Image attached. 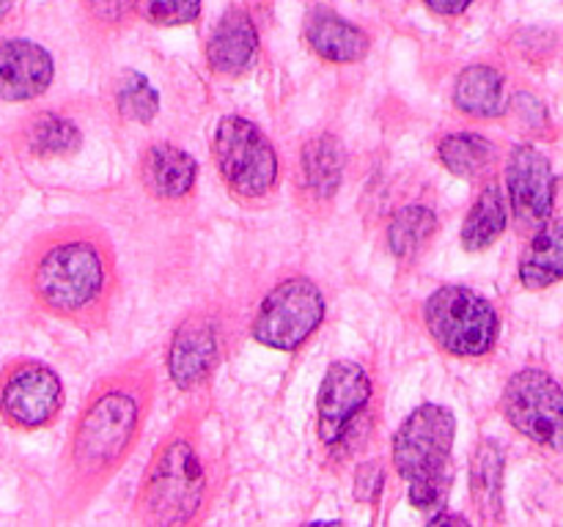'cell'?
Segmentation results:
<instances>
[{
  "label": "cell",
  "mask_w": 563,
  "mask_h": 527,
  "mask_svg": "<svg viewBox=\"0 0 563 527\" xmlns=\"http://www.w3.org/2000/svg\"><path fill=\"white\" fill-rule=\"evenodd\" d=\"M344 173V148L333 135L313 137L302 146L300 176L313 198H333Z\"/></svg>",
  "instance_id": "cell-20"
},
{
  "label": "cell",
  "mask_w": 563,
  "mask_h": 527,
  "mask_svg": "<svg viewBox=\"0 0 563 527\" xmlns=\"http://www.w3.org/2000/svg\"><path fill=\"white\" fill-rule=\"evenodd\" d=\"M471 497L482 519H498L504 508V450L493 439H484L471 459Z\"/></svg>",
  "instance_id": "cell-19"
},
{
  "label": "cell",
  "mask_w": 563,
  "mask_h": 527,
  "mask_svg": "<svg viewBox=\"0 0 563 527\" xmlns=\"http://www.w3.org/2000/svg\"><path fill=\"white\" fill-rule=\"evenodd\" d=\"M456 421L445 406L423 404L394 437V464L410 483L451 481V448Z\"/></svg>",
  "instance_id": "cell-4"
},
{
  "label": "cell",
  "mask_w": 563,
  "mask_h": 527,
  "mask_svg": "<svg viewBox=\"0 0 563 527\" xmlns=\"http://www.w3.org/2000/svg\"><path fill=\"white\" fill-rule=\"evenodd\" d=\"M53 82V58L38 44L14 38L0 44V99L25 102Z\"/></svg>",
  "instance_id": "cell-13"
},
{
  "label": "cell",
  "mask_w": 563,
  "mask_h": 527,
  "mask_svg": "<svg viewBox=\"0 0 563 527\" xmlns=\"http://www.w3.org/2000/svg\"><path fill=\"white\" fill-rule=\"evenodd\" d=\"M383 464L374 459L366 461L355 475V497L361 500V503H372L379 494V489H383Z\"/></svg>",
  "instance_id": "cell-27"
},
{
  "label": "cell",
  "mask_w": 563,
  "mask_h": 527,
  "mask_svg": "<svg viewBox=\"0 0 563 527\" xmlns=\"http://www.w3.org/2000/svg\"><path fill=\"white\" fill-rule=\"evenodd\" d=\"M256 49L258 36L253 20L245 11L231 9L212 31V38L207 44V58L209 66L220 75H240L256 58Z\"/></svg>",
  "instance_id": "cell-14"
},
{
  "label": "cell",
  "mask_w": 563,
  "mask_h": 527,
  "mask_svg": "<svg viewBox=\"0 0 563 527\" xmlns=\"http://www.w3.org/2000/svg\"><path fill=\"white\" fill-rule=\"evenodd\" d=\"M438 157L451 173L462 176V179H476L489 170L495 148L487 137L476 135V132H451L440 141Z\"/></svg>",
  "instance_id": "cell-22"
},
{
  "label": "cell",
  "mask_w": 563,
  "mask_h": 527,
  "mask_svg": "<svg viewBox=\"0 0 563 527\" xmlns=\"http://www.w3.org/2000/svg\"><path fill=\"white\" fill-rule=\"evenodd\" d=\"M504 412L528 439L563 450V390L550 373L537 368L515 373L504 390Z\"/></svg>",
  "instance_id": "cell-8"
},
{
  "label": "cell",
  "mask_w": 563,
  "mask_h": 527,
  "mask_svg": "<svg viewBox=\"0 0 563 527\" xmlns=\"http://www.w3.org/2000/svg\"><path fill=\"white\" fill-rule=\"evenodd\" d=\"M108 264L93 242L66 239L47 247L33 272V291L58 313H80L102 296Z\"/></svg>",
  "instance_id": "cell-1"
},
{
  "label": "cell",
  "mask_w": 563,
  "mask_h": 527,
  "mask_svg": "<svg viewBox=\"0 0 563 527\" xmlns=\"http://www.w3.org/2000/svg\"><path fill=\"white\" fill-rule=\"evenodd\" d=\"M454 104L471 119H495L504 113V75L487 64L467 66L456 80Z\"/></svg>",
  "instance_id": "cell-18"
},
{
  "label": "cell",
  "mask_w": 563,
  "mask_h": 527,
  "mask_svg": "<svg viewBox=\"0 0 563 527\" xmlns=\"http://www.w3.org/2000/svg\"><path fill=\"white\" fill-rule=\"evenodd\" d=\"M509 225V212H506L504 192L495 184H489L482 195L476 198L473 209L467 212L465 225H462V247L467 253L487 250L495 239Z\"/></svg>",
  "instance_id": "cell-21"
},
{
  "label": "cell",
  "mask_w": 563,
  "mask_h": 527,
  "mask_svg": "<svg viewBox=\"0 0 563 527\" xmlns=\"http://www.w3.org/2000/svg\"><path fill=\"white\" fill-rule=\"evenodd\" d=\"M214 165L236 198H264L278 179V157L256 124L229 115L212 137Z\"/></svg>",
  "instance_id": "cell-3"
},
{
  "label": "cell",
  "mask_w": 563,
  "mask_h": 527,
  "mask_svg": "<svg viewBox=\"0 0 563 527\" xmlns=\"http://www.w3.org/2000/svg\"><path fill=\"white\" fill-rule=\"evenodd\" d=\"M115 102H119L121 115L130 121H137V124H148L157 115L159 108L157 91H154V86L141 71H124L121 75Z\"/></svg>",
  "instance_id": "cell-25"
},
{
  "label": "cell",
  "mask_w": 563,
  "mask_h": 527,
  "mask_svg": "<svg viewBox=\"0 0 563 527\" xmlns=\"http://www.w3.org/2000/svg\"><path fill=\"white\" fill-rule=\"evenodd\" d=\"M372 401V379L357 362L339 360L328 368L319 388V437L324 445H339L355 417Z\"/></svg>",
  "instance_id": "cell-10"
},
{
  "label": "cell",
  "mask_w": 563,
  "mask_h": 527,
  "mask_svg": "<svg viewBox=\"0 0 563 527\" xmlns=\"http://www.w3.org/2000/svg\"><path fill=\"white\" fill-rule=\"evenodd\" d=\"M438 234V217L427 206H407L394 214L388 225V245L390 253L401 261L416 258L429 239Z\"/></svg>",
  "instance_id": "cell-23"
},
{
  "label": "cell",
  "mask_w": 563,
  "mask_h": 527,
  "mask_svg": "<svg viewBox=\"0 0 563 527\" xmlns=\"http://www.w3.org/2000/svg\"><path fill=\"white\" fill-rule=\"evenodd\" d=\"M203 475L196 450L185 439H174L159 450L143 486V511L148 522H187L201 503Z\"/></svg>",
  "instance_id": "cell-6"
},
{
  "label": "cell",
  "mask_w": 563,
  "mask_h": 527,
  "mask_svg": "<svg viewBox=\"0 0 563 527\" xmlns=\"http://www.w3.org/2000/svg\"><path fill=\"white\" fill-rule=\"evenodd\" d=\"M137 14L152 25H187L201 14V0H137Z\"/></svg>",
  "instance_id": "cell-26"
},
{
  "label": "cell",
  "mask_w": 563,
  "mask_h": 527,
  "mask_svg": "<svg viewBox=\"0 0 563 527\" xmlns=\"http://www.w3.org/2000/svg\"><path fill=\"white\" fill-rule=\"evenodd\" d=\"M198 165L181 148L168 146H152L143 154L141 162V179L143 187L152 192L159 201H176V198H185L187 192L196 187Z\"/></svg>",
  "instance_id": "cell-16"
},
{
  "label": "cell",
  "mask_w": 563,
  "mask_h": 527,
  "mask_svg": "<svg viewBox=\"0 0 563 527\" xmlns=\"http://www.w3.org/2000/svg\"><path fill=\"white\" fill-rule=\"evenodd\" d=\"M324 318V296L311 280L295 278L264 296L253 322V338L278 351H295L317 333Z\"/></svg>",
  "instance_id": "cell-5"
},
{
  "label": "cell",
  "mask_w": 563,
  "mask_h": 527,
  "mask_svg": "<svg viewBox=\"0 0 563 527\" xmlns=\"http://www.w3.org/2000/svg\"><path fill=\"white\" fill-rule=\"evenodd\" d=\"M427 329L440 349L456 357H482L498 340V313L487 296L467 285H443L423 307Z\"/></svg>",
  "instance_id": "cell-2"
},
{
  "label": "cell",
  "mask_w": 563,
  "mask_h": 527,
  "mask_svg": "<svg viewBox=\"0 0 563 527\" xmlns=\"http://www.w3.org/2000/svg\"><path fill=\"white\" fill-rule=\"evenodd\" d=\"M25 143L33 157H64L80 148V132L64 115L44 113L27 124Z\"/></svg>",
  "instance_id": "cell-24"
},
{
  "label": "cell",
  "mask_w": 563,
  "mask_h": 527,
  "mask_svg": "<svg viewBox=\"0 0 563 527\" xmlns=\"http://www.w3.org/2000/svg\"><path fill=\"white\" fill-rule=\"evenodd\" d=\"M306 38L313 53L333 64H355V60L366 58L368 47H372L361 27L328 9H317L308 14Z\"/></svg>",
  "instance_id": "cell-15"
},
{
  "label": "cell",
  "mask_w": 563,
  "mask_h": 527,
  "mask_svg": "<svg viewBox=\"0 0 563 527\" xmlns=\"http://www.w3.org/2000/svg\"><path fill=\"white\" fill-rule=\"evenodd\" d=\"M64 401V388L49 368L27 362L3 384V415L14 426L36 428L55 417Z\"/></svg>",
  "instance_id": "cell-11"
},
{
  "label": "cell",
  "mask_w": 563,
  "mask_h": 527,
  "mask_svg": "<svg viewBox=\"0 0 563 527\" xmlns=\"http://www.w3.org/2000/svg\"><path fill=\"white\" fill-rule=\"evenodd\" d=\"M471 3L473 0H427L429 9L438 11V14H443V16L462 14V11H465Z\"/></svg>",
  "instance_id": "cell-28"
},
{
  "label": "cell",
  "mask_w": 563,
  "mask_h": 527,
  "mask_svg": "<svg viewBox=\"0 0 563 527\" xmlns=\"http://www.w3.org/2000/svg\"><path fill=\"white\" fill-rule=\"evenodd\" d=\"M429 525H467L465 516H449V514H434L429 516Z\"/></svg>",
  "instance_id": "cell-29"
},
{
  "label": "cell",
  "mask_w": 563,
  "mask_h": 527,
  "mask_svg": "<svg viewBox=\"0 0 563 527\" xmlns=\"http://www.w3.org/2000/svg\"><path fill=\"white\" fill-rule=\"evenodd\" d=\"M526 289H548L563 280V217L548 220L520 258Z\"/></svg>",
  "instance_id": "cell-17"
},
{
  "label": "cell",
  "mask_w": 563,
  "mask_h": 527,
  "mask_svg": "<svg viewBox=\"0 0 563 527\" xmlns=\"http://www.w3.org/2000/svg\"><path fill=\"white\" fill-rule=\"evenodd\" d=\"M11 5H14V0H0V20H3V16L9 14Z\"/></svg>",
  "instance_id": "cell-30"
},
{
  "label": "cell",
  "mask_w": 563,
  "mask_h": 527,
  "mask_svg": "<svg viewBox=\"0 0 563 527\" xmlns=\"http://www.w3.org/2000/svg\"><path fill=\"white\" fill-rule=\"evenodd\" d=\"M506 190L522 231H539L553 214L555 179L548 157L533 146H517L506 162Z\"/></svg>",
  "instance_id": "cell-9"
},
{
  "label": "cell",
  "mask_w": 563,
  "mask_h": 527,
  "mask_svg": "<svg viewBox=\"0 0 563 527\" xmlns=\"http://www.w3.org/2000/svg\"><path fill=\"white\" fill-rule=\"evenodd\" d=\"M218 360V329H214V324L209 322V318L196 316L176 329L168 355V371L170 379H174L181 390L198 388V384L214 371Z\"/></svg>",
  "instance_id": "cell-12"
},
{
  "label": "cell",
  "mask_w": 563,
  "mask_h": 527,
  "mask_svg": "<svg viewBox=\"0 0 563 527\" xmlns=\"http://www.w3.org/2000/svg\"><path fill=\"white\" fill-rule=\"evenodd\" d=\"M141 410L135 395L126 390H110L93 399L82 415L75 437V456L86 470H104L119 464L135 437Z\"/></svg>",
  "instance_id": "cell-7"
}]
</instances>
